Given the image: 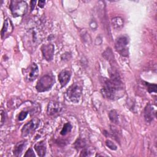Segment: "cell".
Segmentation results:
<instances>
[{
    "instance_id": "6da1fadb",
    "label": "cell",
    "mask_w": 157,
    "mask_h": 157,
    "mask_svg": "<svg viewBox=\"0 0 157 157\" xmlns=\"http://www.w3.org/2000/svg\"><path fill=\"white\" fill-rule=\"evenodd\" d=\"M102 96L110 100H115L122 97L124 94V88L118 73L116 71L110 72V78L104 82L101 89Z\"/></svg>"
},
{
    "instance_id": "7a4b0ae2",
    "label": "cell",
    "mask_w": 157,
    "mask_h": 157,
    "mask_svg": "<svg viewBox=\"0 0 157 157\" xmlns=\"http://www.w3.org/2000/svg\"><path fill=\"white\" fill-rule=\"evenodd\" d=\"M26 34L24 39V45L28 50H35V48L42 42L44 37L42 31L36 28L30 29Z\"/></svg>"
},
{
    "instance_id": "3957f363",
    "label": "cell",
    "mask_w": 157,
    "mask_h": 157,
    "mask_svg": "<svg viewBox=\"0 0 157 157\" xmlns=\"http://www.w3.org/2000/svg\"><path fill=\"white\" fill-rule=\"evenodd\" d=\"M9 8L14 17H21L26 13L28 5L24 1L12 0L10 1Z\"/></svg>"
},
{
    "instance_id": "277c9868",
    "label": "cell",
    "mask_w": 157,
    "mask_h": 157,
    "mask_svg": "<svg viewBox=\"0 0 157 157\" xmlns=\"http://www.w3.org/2000/svg\"><path fill=\"white\" fill-rule=\"evenodd\" d=\"M55 83V78L53 75L46 74L42 76L37 82L36 89L38 92H44L49 90Z\"/></svg>"
},
{
    "instance_id": "5b68a950",
    "label": "cell",
    "mask_w": 157,
    "mask_h": 157,
    "mask_svg": "<svg viewBox=\"0 0 157 157\" xmlns=\"http://www.w3.org/2000/svg\"><path fill=\"white\" fill-rule=\"evenodd\" d=\"M82 93V86L78 82L73 83L66 91V96L74 103L79 102Z\"/></svg>"
},
{
    "instance_id": "8992f818",
    "label": "cell",
    "mask_w": 157,
    "mask_h": 157,
    "mask_svg": "<svg viewBox=\"0 0 157 157\" xmlns=\"http://www.w3.org/2000/svg\"><path fill=\"white\" fill-rule=\"evenodd\" d=\"M129 43L128 37L126 36L118 37L115 42V47L116 51L123 56H128L129 54L128 44Z\"/></svg>"
},
{
    "instance_id": "52a82bcc",
    "label": "cell",
    "mask_w": 157,
    "mask_h": 157,
    "mask_svg": "<svg viewBox=\"0 0 157 157\" xmlns=\"http://www.w3.org/2000/svg\"><path fill=\"white\" fill-rule=\"evenodd\" d=\"M38 119H33L26 123L21 129V135L23 137H26L31 135L39 125Z\"/></svg>"
},
{
    "instance_id": "ba28073f",
    "label": "cell",
    "mask_w": 157,
    "mask_h": 157,
    "mask_svg": "<svg viewBox=\"0 0 157 157\" xmlns=\"http://www.w3.org/2000/svg\"><path fill=\"white\" fill-rule=\"evenodd\" d=\"M63 109V106L61 103L55 101H51L48 104L47 112L50 116L56 117L61 112Z\"/></svg>"
},
{
    "instance_id": "9c48e42d",
    "label": "cell",
    "mask_w": 157,
    "mask_h": 157,
    "mask_svg": "<svg viewBox=\"0 0 157 157\" xmlns=\"http://www.w3.org/2000/svg\"><path fill=\"white\" fill-rule=\"evenodd\" d=\"M39 75V68L37 65L35 63H33L26 70L25 72V75L26 79L32 82Z\"/></svg>"
},
{
    "instance_id": "30bf717a",
    "label": "cell",
    "mask_w": 157,
    "mask_h": 157,
    "mask_svg": "<svg viewBox=\"0 0 157 157\" xmlns=\"http://www.w3.org/2000/svg\"><path fill=\"white\" fill-rule=\"evenodd\" d=\"M13 30V26L9 18H6L4 21L3 26L1 31V36L2 39H4L9 36Z\"/></svg>"
},
{
    "instance_id": "8fae6325",
    "label": "cell",
    "mask_w": 157,
    "mask_h": 157,
    "mask_svg": "<svg viewBox=\"0 0 157 157\" xmlns=\"http://www.w3.org/2000/svg\"><path fill=\"white\" fill-rule=\"evenodd\" d=\"M55 47L53 44H44L41 47V51L44 58L48 61H51L53 59L54 55Z\"/></svg>"
},
{
    "instance_id": "7c38bea8",
    "label": "cell",
    "mask_w": 157,
    "mask_h": 157,
    "mask_svg": "<svg viewBox=\"0 0 157 157\" xmlns=\"http://www.w3.org/2000/svg\"><path fill=\"white\" fill-rule=\"evenodd\" d=\"M156 111L151 104H148L144 109V118L146 122L150 123L155 117Z\"/></svg>"
},
{
    "instance_id": "4fadbf2b",
    "label": "cell",
    "mask_w": 157,
    "mask_h": 157,
    "mask_svg": "<svg viewBox=\"0 0 157 157\" xmlns=\"http://www.w3.org/2000/svg\"><path fill=\"white\" fill-rule=\"evenodd\" d=\"M71 76V73L69 71L64 69L60 72L58 75V80L61 87H63L67 85L69 82Z\"/></svg>"
},
{
    "instance_id": "5bb4252c",
    "label": "cell",
    "mask_w": 157,
    "mask_h": 157,
    "mask_svg": "<svg viewBox=\"0 0 157 157\" xmlns=\"http://www.w3.org/2000/svg\"><path fill=\"white\" fill-rule=\"evenodd\" d=\"M34 149L37 152L38 156L42 157L45 155L46 153V147L44 141H40L36 143L34 145Z\"/></svg>"
},
{
    "instance_id": "9a60e30c",
    "label": "cell",
    "mask_w": 157,
    "mask_h": 157,
    "mask_svg": "<svg viewBox=\"0 0 157 157\" xmlns=\"http://www.w3.org/2000/svg\"><path fill=\"white\" fill-rule=\"evenodd\" d=\"M111 24L116 30H120L124 25V20L121 17H116L112 19Z\"/></svg>"
},
{
    "instance_id": "2e32d148",
    "label": "cell",
    "mask_w": 157,
    "mask_h": 157,
    "mask_svg": "<svg viewBox=\"0 0 157 157\" xmlns=\"http://www.w3.org/2000/svg\"><path fill=\"white\" fill-rule=\"evenodd\" d=\"M26 145V142H24V141H21L17 144L13 150V155L16 156H20L21 154L22 151H23Z\"/></svg>"
},
{
    "instance_id": "e0dca14e",
    "label": "cell",
    "mask_w": 157,
    "mask_h": 157,
    "mask_svg": "<svg viewBox=\"0 0 157 157\" xmlns=\"http://www.w3.org/2000/svg\"><path fill=\"white\" fill-rule=\"evenodd\" d=\"M21 103H22V102H21V99H18V98H13L8 102L7 105H8V107H10L11 109H16L19 105H20L21 104Z\"/></svg>"
},
{
    "instance_id": "ac0fdd59",
    "label": "cell",
    "mask_w": 157,
    "mask_h": 157,
    "mask_svg": "<svg viewBox=\"0 0 157 157\" xmlns=\"http://www.w3.org/2000/svg\"><path fill=\"white\" fill-rule=\"evenodd\" d=\"M109 117L110 120L112 123H113L115 124L118 123V113L116 110H112L111 111H110V112L109 113Z\"/></svg>"
},
{
    "instance_id": "d6986e66",
    "label": "cell",
    "mask_w": 157,
    "mask_h": 157,
    "mask_svg": "<svg viewBox=\"0 0 157 157\" xmlns=\"http://www.w3.org/2000/svg\"><path fill=\"white\" fill-rule=\"evenodd\" d=\"M72 125L70 123H66L64 124L61 132H60V134L62 136H66L67 133H69V132H71V129H72Z\"/></svg>"
},
{
    "instance_id": "ffe728a7",
    "label": "cell",
    "mask_w": 157,
    "mask_h": 157,
    "mask_svg": "<svg viewBox=\"0 0 157 157\" xmlns=\"http://www.w3.org/2000/svg\"><path fill=\"white\" fill-rule=\"evenodd\" d=\"M85 145H86L85 141L83 139H82L80 138L77 139L74 144V148H76L77 150H79L80 148H83L85 147Z\"/></svg>"
},
{
    "instance_id": "44dd1931",
    "label": "cell",
    "mask_w": 157,
    "mask_h": 157,
    "mask_svg": "<svg viewBox=\"0 0 157 157\" xmlns=\"http://www.w3.org/2000/svg\"><path fill=\"white\" fill-rule=\"evenodd\" d=\"M103 55V56L108 61H113L114 59V58H113V53L112 52V50L110 48H107V50L104 52V53H102Z\"/></svg>"
},
{
    "instance_id": "7402d4cb",
    "label": "cell",
    "mask_w": 157,
    "mask_h": 157,
    "mask_svg": "<svg viewBox=\"0 0 157 157\" xmlns=\"http://www.w3.org/2000/svg\"><path fill=\"white\" fill-rule=\"evenodd\" d=\"M145 85L147 87V90L149 93H156L157 86L155 84H151L149 83H145Z\"/></svg>"
},
{
    "instance_id": "603a6c76",
    "label": "cell",
    "mask_w": 157,
    "mask_h": 157,
    "mask_svg": "<svg viewBox=\"0 0 157 157\" xmlns=\"http://www.w3.org/2000/svg\"><path fill=\"white\" fill-rule=\"evenodd\" d=\"M92 151L88 148H83V149L82 150L80 156H88L91 155L92 154Z\"/></svg>"
},
{
    "instance_id": "cb8c5ba5",
    "label": "cell",
    "mask_w": 157,
    "mask_h": 157,
    "mask_svg": "<svg viewBox=\"0 0 157 157\" xmlns=\"http://www.w3.org/2000/svg\"><path fill=\"white\" fill-rule=\"evenodd\" d=\"M105 145L109 148H110L112 150H116L117 148V145L110 140H105Z\"/></svg>"
},
{
    "instance_id": "d4e9b609",
    "label": "cell",
    "mask_w": 157,
    "mask_h": 157,
    "mask_svg": "<svg viewBox=\"0 0 157 157\" xmlns=\"http://www.w3.org/2000/svg\"><path fill=\"white\" fill-rule=\"evenodd\" d=\"M28 114V111H21L18 115V120L19 121L24 120L26 118Z\"/></svg>"
},
{
    "instance_id": "484cf974",
    "label": "cell",
    "mask_w": 157,
    "mask_h": 157,
    "mask_svg": "<svg viewBox=\"0 0 157 157\" xmlns=\"http://www.w3.org/2000/svg\"><path fill=\"white\" fill-rule=\"evenodd\" d=\"M25 157H35V154L31 148H29L25 154Z\"/></svg>"
},
{
    "instance_id": "4316f807",
    "label": "cell",
    "mask_w": 157,
    "mask_h": 157,
    "mask_svg": "<svg viewBox=\"0 0 157 157\" xmlns=\"http://www.w3.org/2000/svg\"><path fill=\"white\" fill-rule=\"evenodd\" d=\"M1 126H2L4 122L5 121V120H6V112L1 110Z\"/></svg>"
},
{
    "instance_id": "83f0119b",
    "label": "cell",
    "mask_w": 157,
    "mask_h": 157,
    "mask_svg": "<svg viewBox=\"0 0 157 157\" xmlns=\"http://www.w3.org/2000/svg\"><path fill=\"white\" fill-rule=\"evenodd\" d=\"M45 1H39L38 2V6L40 8H43L45 6Z\"/></svg>"
},
{
    "instance_id": "f1b7e54d",
    "label": "cell",
    "mask_w": 157,
    "mask_h": 157,
    "mask_svg": "<svg viewBox=\"0 0 157 157\" xmlns=\"http://www.w3.org/2000/svg\"><path fill=\"white\" fill-rule=\"evenodd\" d=\"M36 1H31V10L33 11L35 7V4H36Z\"/></svg>"
}]
</instances>
